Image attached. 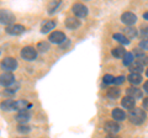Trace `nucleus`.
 Segmentation results:
<instances>
[{
  "instance_id": "4468645a",
  "label": "nucleus",
  "mask_w": 148,
  "mask_h": 138,
  "mask_svg": "<svg viewBox=\"0 0 148 138\" xmlns=\"http://www.w3.org/2000/svg\"><path fill=\"white\" fill-rule=\"evenodd\" d=\"M131 73H135V74H141L143 72V64L140 61H133L131 64L128 66Z\"/></svg>"
},
{
  "instance_id": "72a5a7b5",
  "label": "nucleus",
  "mask_w": 148,
  "mask_h": 138,
  "mask_svg": "<svg viewBox=\"0 0 148 138\" xmlns=\"http://www.w3.org/2000/svg\"><path fill=\"white\" fill-rule=\"evenodd\" d=\"M143 109L147 110V111H148V98L143 99Z\"/></svg>"
},
{
  "instance_id": "c9c22d12",
  "label": "nucleus",
  "mask_w": 148,
  "mask_h": 138,
  "mask_svg": "<svg viewBox=\"0 0 148 138\" xmlns=\"http://www.w3.org/2000/svg\"><path fill=\"white\" fill-rule=\"evenodd\" d=\"M143 17H145V19H146V20H148V12H146V14H145V15H143Z\"/></svg>"
},
{
  "instance_id": "f8f14e48",
  "label": "nucleus",
  "mask_w": 148,
  "mask_h": 138,
  "mask_svg": "<svg viewBox=\"0 0 148 138\" xmlns=\"http://www.w3.org/2000/svg\"><path fill=\"white\" fill-rule=\"evenodd\" d=\"M56 25H57V22L54 20H46V21H43L42 26H41V32H42V33H48L49 31H52L54 29Z\"/></svg>"
},
{
  "instance_id": "20e7f679",
  "label": "nucleus",
  "mask_w": 148,
  "mask_h": 138,
  "mask_svg": "<svg viewBox=\"0 0 148 138\" xmlns=\"http://www.w3.org/2000/svg\"><path fill=\"white\" fill-rule=\"evenodd\" d=\"M21 58L25 59V61H35V59L37 58V51L34 48V47H24L21 49Z\"/></svg>"
},
{
  "instance_id": "b1692460",
  "label": "nucleus",
  "mask_w": 148,
  "mask_h": 138,
  "mask_svg": "<svg viewBox=\"0 0 148 138\" xmlns=\"http://www.w3.org/2000/svg\"><path fill=\"white\" fill-rule=\"evenodd\" d=\"M120 94H121V91H120L119 88H110L108 90V96L111 99H117L120 96Z\"/></svg>"
},
{
  "instance_id": "2eb2a0df",
  "label": "nucleus",
  "mask_w": 148,
  "mask_h": 138,
  "mask_svg": "<svg viewBox=\"0 0 148 138\" xmlns=\"http://www.w3.org/2000/svg\"><path fill=\"white\" fill-rule=\"evenodd\" d=\"M111 116H112L114 121L119 122V121H123V120L126 118V113H125V111L121 109H114L112 112H111Z\"/></svg>"
},
{
  "instance_id": "39448f33",
  "label": "nucleus",
  "mask_w": 148,
  "mask_h": 138,
  "mask_svg": "<svg viewBox=\"0 0 148 138\" xmlns=\"http://www.w3.org/2000/svg\"><path fill=\"white\" fill-rule=\"evenodd\" d=\"M15 83V75L12 73H6L4 72L3 74H0V85L4 88H9Z\"/></svg>"
},
{
  "instance_id": "bb28decb",
  "label": "nucleus",
  "mask_w": 148,
  "mask_h": 138,
  "mask_svg": "<svg viewBox=\"0 0 148 138\" xmlns=\"http://www.w3.org/2000/svg\"><path fill=\"white\" fill-rule=\"evenodd\" d=\"M30 131H31V128L27 125H18L17 126V132H20V133H29Z\"/></svg>"
},
{
  "instance_id": "f03ea898",
  "label": "nucleus",
  "mask_w": 148,
  "mask_h": 138,
  "mask_svg": "<svg viewBox=\"0 0 148 138\" xmlns=\"http://www.w3.org/2000/svg\"><path fill=\"white\" fill-rule=\"evenodd\" d=\"M15 21H16V17L11 11L5 10V9L0 10V24L10 26V25L15 24Z\"/></svg>"
},
{
  "instance_id": "393cba45",
  "label": "nucleus",
  "mask_w": 148,
  "mask_h": 138,
  "mask_svg": "<svg viewBox=\"0 0 148 138\" xmlns=\"http://www.w3.org/2000/svg\"><path fill=\"white\" fill-rule=\"evenodd\" d=\"M122 58H123V61H122L123 66H130V64L133 62V53H131V52H126Z\"/></svg>"
},
{
  "instance_id": "2f4dec72",
  "label": "nucleus",
  "mask_w": 148,
  "mask_h": 138,
  "mask_svg": "<svg viewBox=\"0 0 148 138\" xmlns=\"http://www.w3.org/2000/svg\"><path fill=\"white\" fill-rule=\"evenodd\" d=\"M141 47L143 48V49H148V38H146V40H143L142 42H141Z\"/></svg>"
},
{
  "instance_id": "7c9ffc66",
  "label": "nucleus",
  "mask_w": 148,
  "mask_h": 138,
  "mask_svg": "<svg viewBox=\"0 0 148 138\" xmlns=\"http://www.w3.org/2000/svg\"><path fill=\"white\" fill-rule=\"evenodd\" d=\"M135 54H136L137 57H140V59L145 57V52H143V51H141L140 48H136V49H135Z\"/></svg>"
},
{
  "instance_id": "4be33fe9",
  "label": "nucleus",
  "mask_w": 148,
  "mask_h": 138,
  "mask_svg": "<svg viewBox=\"0 0 148 138\" xmlns=\"http://www.w3.org/2000/svg\"><path fill=\"white\" fill-rule=\"evenodd\" d=\"M125 53H126V49L123 47H116L112 49V56L116 58H122L125 56Z\"/></svg>"
},
{
  "instance_id": "aec40b11",
  "label": "nucleus",
  "mask_w": 148,
  "mask_h": 138,
  "mask_svg": "<svg viewBox=\"0 0 148 138\" xmlns=\"http://www.w3.org/2000/svg\"><path fill=\"white\" fill-rule=\"evenodd\" d=\"M123 36H125V37H126V38H133V37H136V36H137V30L135 29V27H131V26H127L126 27V29H125L123 30Z\"/></svg>"
},
{
  "instance_id": "cd10ccee",
  "label": "nucleus",
  "mask_w": 148,
  "mask_h": 138,
  "mask_svg": "<svg viewBox=\"0 0 148 138\" xmlns=\"http://www.w3.org/2000/svg\"><path fill=\"white\" fill-rule=\"evenodd\" d=\"M16 93V89H14V88H8L3 91V95L4 96H12V95H15Z\"/></svg>"
},
{
  "instance_id": "a878e982",
  "label": "nucleus",
  "mask_w": 148,
  "mask_h": 138,
  "mask_svg": "<svg viewBox=\"0 0 148 138\" xmlns=\"http://www.w3.org/2000/svg\"><path fill=\"white\" fill-rule=\"evenodd\" d=\"M114 40H116L117 42L122 43V44H128V43H130V40L125 37L122 33H115V35H114Z\"/></svg>"
},
{
  "instance_id": "9b49d317",
  "label": "nucleus",
  "mask_w": 148,
  "mask_h": 138,
  "mask_svg": "<svg viewBox=\"0 0 148 138\" xmlns=\"http://www.w3.org/2000/svg\"><path fill=\"white\" fill-rule=\"evenodd\" d=\"M120 130H121V127H120L119 122H116V121H108L105 123V131L110 133V135H115V133H117Z\"/></svg>"
},
{
  "instance_id": "c756f323",
  "label": "nucleus",
  "mask_w": 148,
  "mask_h": 138,
  "mask_svg": "<svg viewBox=\"0 0 148 138\" xmlns=\"http://www.w3.org/2000/svg\"><path fill=\"white\" fill-rule=\"evenodd\" d=\"M123 81H125V77H123V75H120V77H116V78L114 79V84H116V85H121Z\"/></svg>"
},
{
  "instance_id": "f257e3e1",
  "label": "nucleus",
  "mask_w": 148,
  "mask_h": 138,
  "mask_svg": "<svg viewBox=\"0 0 148 138\" xmlns=\"http://www.w3.org/2000/svg\"><path fill=\"white\" fill-rule=\"evenodd\" d=\"M146 117H147V115L142 109H132V110H130L128 118H130V121H131L133 125H142V123L146 121Z\"/></svg>"
},
{
  "instance_id": "412c9836",
  "label": "nucleus",
  "mask_w": 148,
  "mask_h": 138,
  "mask_svg": "<svg viewBox=\"0 0 148 138\" xmlns=\"http://www.w3.org/2000/svg\"><path fill=\"white\" fill-rule=\"evenodd\" d=\"M127 79H128V81L131 83V84L138 85V84H141V81H142V77H141V74H135V73H131V74L127 77Z\"/></svg>"
},
{
  "instance_id": "5701e85b",
  "label": "nucleus",
  "mask_w": 148,
  "mask_h": 138,
  "mask_svg": "<svg viewBox=\"0 0 148 138\" xmlns=\"http://www.w3.org/2000/svg\"><path fill=\"white\" fill-rule=\"evenodd\" d=\"M49 49V43L46 42V41H41V42L37 43V48L36 51H40V52H47V51Z\"/></svg>"
},
{
  "instance_id": "423d86ee",
  "label": "nucleus",
  "mask_w": 148,
  "mask_h": 138,
  "mask_svg": "<svg viewBox=\"0 0 148 138\" xmlns=\"http://www.w3.org/2000/svg\"><path fill=\"white\" fill-rule=\"evenodd\" d=\"M66 40H67V37H66V35H64V32H62V31H54L48 36V41L54 44H62Z\"/></svg>"
},
{
  "instance_id": "1a4fd4ad",
  "label": "nucleus",
  "mask_w": 148,
  "mask_h": 138,
  "mask_svg": "<svg viewBox=\"0 0 148 138\" xmlns=\"http://www.w3.org/2000/svg\"><path fill=\"white\" fill-rule=\"evenodd\" d=\"M9 35H21L26 31V27L24 25H18V24H14L10 26H6L5 30Z\"/></svg>"
},
{
  "instance_id": "f3484780",
  "label": "nucleus",
  "mask_w": 148,
  "mask_h": 138,
  "mask_svg": "<svg viewBox=\"0 0 148 138\" xmlns=\"http://www.w3.org/2000/svg\"><path fill=\"white\" fill-rule=\"evenodd\" d=\"M66 26L71 30H75L80 26V21L78 20L77 17H68V19L66 20Z\"/></svg>"
},
{
  "instance_id": "0eeeda50",
  "label": "nucleus",
  "mask_w": 148,
  "mask_h": 138,
  "mask_svg": "<svg viewBox=\"0 0 148 138\" xmlns=\"http://www.w3.org/2000/svg\"><path fill=\"white\" fill-rule=\"evenodd\" d=\"M72 10H73V14L77 17H85L88 14H89L88 8L85 5H83V4H74L73 8H72Z\"/></svg>"
},
{
  "instance_id": "473e14b6",
  "label": "nucleus",
  "mask_w": 148,
  "mask_h": 138,
  "mask_svg": "<svg viewBox=\"0 0 148 138\" xmlns=\"http://www.w3.org/2000/svg\"><path fill=\"white\" fill-rule=\"evenodd\" d=\"M141 30H142V35H148V26L142 25L141 26Z\"/></svg>"
},
{
  "instance_id": "a211bd4d",
  "label": "nucleus",
  "mask_w": 148,
  "mask_h": 138,
  "mask_svg": "<svg viewBox=\"0 0 148 138\" xmlns=\"http://www.w3.org/2000/svg\"><path fill=\"white\" fill-rule=\"evenodd\" d=\"M121 105L125 107V109H127V110H132V109H135V105H136V101L131 99V98H128V96H126V98H123L122 101H121Z\"/></svg>"
},
{
  "instance_id": "c85d7f7f",
  "label": "nucleus",
  "mask_w": 148,
  "mask_h": 138,
  "mask_svg": "<svg viewBox=\"0 0 148 138\" xmlns=\"http://www.w3.org/2000/svg\"><path fill=\"white\" fill-rule=\"evenodd\" d=\"M114 79H115V78H114L112 75L106 74V75L103 78V81H104V84H111V83H114Z\"/></svg>"
},
{
  "instance_id": "e433bc0d",
  "label": "nucleus",
  "mask_w": 148,
  "mask_h": 138,
  "mask_svg": "<svg viewBox=\"0 0 148 138\" xmlns=\"http://www.w3.org/2000/svg\"><path fill=\"white\" fill-rule=\"evenodd\" d=\"M146 74H147V77H148V69H147V70H146Z\"/></svg>"
},
{
  "instance_id": "6ab92c4d",
  "label": "nucleus",
  "mask_w": 148,
  "mask_h": 138,
  "mask_svg": "<svg viewBox=\"0 0 148 138\" xmlns=\"http://www.w3.org/2000/svg\"><path fill=\"white\" fill-rule=\"evenodd\" d=\"M14 102L15 101L11 100V99H8V100H4L1 104H0V109L3 111H12L14 110Z\"/></svg>"
},
{
  "instance_id": "dca6fc26",
  "label": "nucleus",
  "mask_w": 148,
  "mask_h": 138,
  "mask_svg": "<svg viewBox=\"0 0 148 138\" xmlns=\"http://www.w3.org/2000/svg\"><path fill=\"white\" fill-rule=\"evenodd\" d=\"M126 93H127V96L128 98H131L133 100H137V99H141L142 98V91L140 89H137V88H128L126 90Z\"/></svg>"
},
{
  "instance_id": "7ed1b4c3",
  "label": "nucleus",
  "mask_w": 148,
  "mask_h": 138,
  "mask_svg": "<svg viewBox=\"0 0 148 138\" xmlns=\"http://www.w3.org/2000/svg\"><path fill=\"white\" fill-rule=\"evenodd\" d=\"M17 66H18L17 61L15 58H11V57H6L0 62V67H1L3 70H5L6 73H11L14 70H16Z\"/></svg>"
},
{
  "instance_id": "f704fd0d",
  "label": "nucleus",
  "mask_w": 148,
  "mask_h": 138,
  "mask_svg": "<svg viewBox=\"0 0 148 138\" xmlns=\"http://www.w3.org/2000/svg\"><path fill=\"white\" fill-rule=\"evenodd\" d=\"M143 88H145V91H146V93H148V80L145 83V85H143Z\"/></svg>"
},
{
  "instance_id": "6e6552de",
  "label": "nucleus",
  "mask_w": 148,
  "mask_h": 138,
  "mask_svg": "<svg viewBox=\"0 0 148 138\" xmlns=\"http://www.w3.org/2000/svg\"><path fill=\"white\" fill-rule=\"evenodd\" d=\"M121 21L123 22L125 25H127V26H132V25H135L136 24V21H137V16L135 15L133 12H123L122 15H121Z\"/></svg>"
},
{
  "instance_id": "ddd939ff",
  "label": "nucleus",
  "mask_w": 148,
  "mask_h": 138,
  "mask_svg": "<svg viewBox=\"0 0 148 138\" xmlns=\"http://www.w3.org/2000/svg\"><path fill=\"white\" fill-rule=\"evenodd\" d=\"M31 107L32 105L27 102L26 100H16L14 102V110H17V111H22V110H27Z\"/></svg>"
},
{
  "instance_id": "9d476101",
  "label": "nucleus",
  "mask_w": 148,
  "mask_h": 138,
  "mask_svg": "<svg viewBox=\"0 0 148 138\" xmlns=\"http://www.w3.org/2000/svg\"><path fill=\"white\" fill-rule=\"evenodd\" d=\"M16 121L18 122V125H25L26 122L30 121L31 118V113L27 111V110H22V111H18L17 115L15 116Z\"/></svg>"
}]
</instances>
